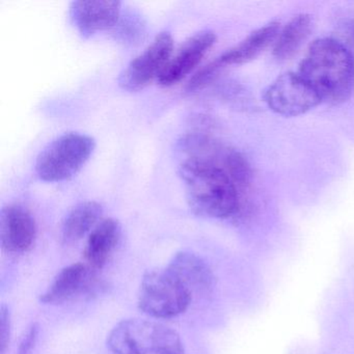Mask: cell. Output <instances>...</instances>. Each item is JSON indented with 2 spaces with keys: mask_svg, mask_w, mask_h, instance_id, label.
Returning <instances> with one entry per match:
<instances>
[{
  "mask_svg": "<svg viewBox=\"0 0 354 354\" xmlns=\"http://www.w3.org/2000/svg\"><path fill=\"white\" fill-rule=\"evenodd\" d=\"M298 74L314 88L322 102L337 105L354 92V57L335 39L321 38L308 47Z\"/></svg>",
  "mask_w": 354,
  "mask_h": 354,
  "instance_id": "cell-1",
  "label": "cell"
},
{
  "mask_svg": "<svg viewBox=\"0 0 354 354\" xmlns=\"http://www.w3.org/2000/svg\"><path fill=\"white\" fill-rule=\"evenodd\" d=\"M188 204L194 213L210 218L235 216L241 209V194L232 178L207 161L185 158L179 167Z\"/></svg>",
  "mask_w": 354,
  "mask_h": 354,
  "instance_id": "cell-2",
  "label": "cell"
},
{
  "mask_svg": "<svg viewBox=\"0 0 354 354\" xmlns=\"http://www.w3.org/2000/svg\"><path fill=\"white\" fill-rule=\"evenodd\" d=\"M113 354H185L183 341L171 327L142 318L120 321L107 335Z\"/></svg>",
  "mask_w": 354,
  "mask_h": 354,
  "instance_id": "cell-3",
  "label": "cell"
},
{
  "mask_svg": "<svg viewBox=\"0 0 354 354\" xmlns=\"http://www.w3.org/2000/svg\"><path fill=\"white\" fill-rule=\"evenodd\" d=\"M192 294L165 267L147 271L140 281L138 306L144 314L156 319H169L183 314Z\"/></svg>",
  "mask_w": 354,
  "mask_h": 354,
  "instance_id": "cell-4",
  "label": "cell"
},
{
  "mask_svg": "<svg viewBox=\"0 0 354 354\" xmlns=\"http://www.w3.org/2000/svg\"><path fill=\"white\" fill-rule=\"evenodd\" d=\"M94 138L78 132H68L49 144L36 162L40 179L61 182L75 176L95 150Z\"/></svg>",
  "mask_w": 354,
  "mask_h": 354,
  "instance_id": "cell-5",
  "label": "cell"
},
{
  "mask_svg": "<svg viewBox=\"0 0 354 354\" xmlns=\"http://www.w3.org/2000/svg\"><path fill=\"white\" fill-rule=\"evenodd\" d=\"M263 99L270 111L286 118L304 115L322 103L314 88L294 72L281 74L265 90Z\"/></svg>",
  "mask_w": 354,
  "mask_h": 354,
  "instance_id": "cell-6",
  "label": "cell"
},
{
  "mask_svg": "<svg viewBox=\"0 0 354 354\" xmlns=\"http://www.w3.org/2000/svg\"><path fill=\"white\" fill-rule=\"evenodd\" d=\"M173 37L169 32L157 35L153 42L132 59L119 78L120 86L128 91H138L158 80L171 57Z\"/></svg>",
  "mask_w": 354,
  "mask_h": 354,
  "instance_id": "cell-7",
  "label": "cell"
},
{
  "mask_svg": "<svg viewBox=\"0 0 354 354\" xmlns=\"http://www.w3.org/2000/svg\"><path fill=\"white\" fill-rule=\"evenodd\" d=\"M100 281L96 270L84 263H76L62 269L51 281L40 300L44 304H63L77 297L92 295Z\"/></svg>",
  "mask_w": 354,
  "mask_h": 354,
  "instance_id": "cell-8",
  "label": "cell"
},
{
  "mask_svg": "<svg viewBox=\"0 0 354 354\" xmlns=\"http://www.w3.org/2000/svg\"><path fill=\"white\" fill-rule=\"evenodd\" d=\"M36 238V221L30 211L17 204L3 207L0 214V241L3 250L24 254L32 248Z\"/></svg>",
  "mask_w": 354,
  "mask_h": 354,
  "instance_id": "cell-9",
  "label": "cell"
},
{
  "mask_svg": "<svg viewBox=\"0 0 354 354\" xmlns=\"http://www.w3.org/2000/svg\"><path fill=\"white\" fill-rule=\"evenodd\" d=\"M215 41L216 36L211 30H202L188 38L165 66L158 77L159 84L169 86L181 82L200 64Z\"/></svg>",
  "mask_w": 354,
  "mask_h": 354,
  "instance_id": "cell-10",
  "label": "cell"
},
{
  "mask_svg": "<svg viewBox=\"0 0 354 354\" xmlns=\"http://www.w3.org/2000/svg\"><path fill=\"white\" fill-rule=\"evenodd\" d=\"M76 28L84 37L117 26L121 16V3L115 0H78L70 7Z\"/></svg>",
  "mask_w": 354,
  "mask_h": 354,
  "instance_id": "cell-11",
  "label": "cell"
},
{
  "mask_svg": "<svg viewBox=\"0 0 354 354\" xmlns=\"http://www.w3.org/2000/svg\"><path fill=\"white\" fill-rule=\"evenodd\" d=\"M167 268L192 294L208 293L214 287L215 277L206 261L194 252L182 250L169 261Z\"/></svg>",
  "mask_w": 354,
  "mask_h": 354,
  "instance_id": "cell-12",
  "label": "cell"
},
{
  "mask_svg": "<svg viewBox=\"0 0 354 354\" xmlns=\"http://www.w3.org/2000/svg\"><path fill=\"white\" fill-rule=\"evenodd\" d=\"M121 236L119 221L113 218L101 221L88 235L84 252L86 264L96 271L102 269L117 250Z\"/></svg>",
  "mask_w": 354,
  "mask_h": 354,
  "instance_id": "cell-13",
  "label": "cell"
},
{
  "mask_svg": "<svg viewBox=\"0 0 354 354\" xmlns=\"http://www.w3.org/2000/svg\"><path fill=\"white\" fill-rule=\"evenodd\" d=\"M281 32V24L271 21L248 35L239 44L217 57L221 68L225 66L243 65L258 57L265 49L277 41Z\"/></svg>",
  "mask_w": 354,
  "mask_h": 354,
  "instance_id": "cell-14",
  "label": "cell"
},
{
  "mask_svg": "<svg viewBox=\"0 0 354 354\" xmlns=\"http://www.w3.org/2000/svg\"><path fill=\"white\" fill-rule=\"evenodd\" d=\"M102 215V206L95 201H86L74 207L62 225V239L73 244L94 230Z\"/></svg>",
  "mask_w": 354,
  "mask_h": 354,
  "instance_id": "cell-15",
  "label": "cell"
},
{
  "mask_svg": "<svg viewBox=\"0 0 354 354\" xmlns=\"http://www.w3.org/2000/svg\"><path fill=\"white\" fill-rule=\"evenodd\" d=\"M313 30V18L308 14L294 16L279 32L274 43L273 55L279 61L293 57L299 50Z\"/></svg>",
  "mask_w": 354,
  "mask_h": 354,
  "instance_id": "cell-16",
  "label": "cell"
},
{
  "mask_svg": "<svg viewBox=\"0 0 354 354\" xmlns=\"http://www.w3.org/2000/svg\"><path fill=\"white\" fill-rule=\"evenodd\" d=\"M11 337V313L9 308L3 304L0 310V352L6 354L9 347Z\"/></svg>",
  "mask_w": 354,
  "mask_h": 354,
  "instance_id": "cell-17",
  "label": "cell"
},
{
  "mask_svg": "<svg viewBox=\"0 0 354 354\" xmlns=\"http://www.w3.org/2000/svg\"><path fill=\"white\" fill-rule=\"evenodd\" d=\"M39 328L40 327H39L38 323H32L28 327L26 335H24L21 343H20L18 354H30L32 351L35 345H36L37 339H38Z\"/></svg>",
  "mask_w": 354,
  "mask_h": 354,
  "instance_id": "cell-18",
  "label": "cell"
},
{
  "mask_svg": "<svg viewBox=\"0 0 354 354\" xmlns=\"http://www.w3.org/2000/svg\"><path fill=\"white\" fill-rule=\"evenodd\" d=\"M342 38H343L342 43L345 45L346 48L351 53L354 57V19L350 20L343 26Z\"/></svg>",
  "mask_w": 354,
  "mask_h": 354,
  "instance_id": "cell-19",
  "label": "cell"
}]
</instances>
